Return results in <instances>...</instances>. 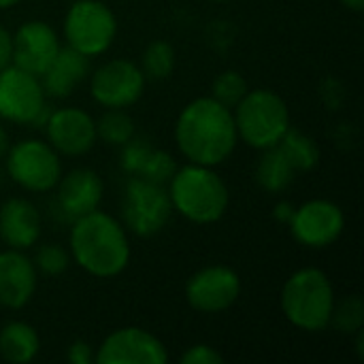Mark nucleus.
<instances>
[{
	"mask_svg": "<svg viewBox=\"0 0 364 364\" xmlns=\"http://www.w3.org/2000/svg\"><path fill=\"white\" fill-rule=\"evenodd\" d=\"M175 141L181 156L192 164L218 166L226 162L239 141L232 109L213 96L188 102L175 122Z\"/></svg>",
	"mask_w": 364,
	"mask_h": 364,
	"instance_id": "f257e3e1",
	"label": "nucleus"
},
{
	"mask_svg": "<svg viewBox=\"0 0 364 364\" xmlns=\"http://www.w3.org/2000/svg\"><path fill=\"white\" fill-rule=\"evenodd\" d=\"M68 245L75 262L100 279L119 275L130 262V241L124 224L98 209L73 220Z\"/></svg>",
	"mask_w": 364,
	"mask_h": 364,
	"instance_id": "f03ea898",
	"label": "nucleus"
},
{
	"mask_svg": "<svg viewBox=\"0 0 364 364\" xmlns=\"http://www.w3.org/2000/svg\"><path fill=\"white\" fill-rule=\"evenodd\" d=\"M173 209L194 224H213L228 211L230 194L224 179L205 164H186L168 181Z\"/></svg>",
	"mask_w": 364,
	"mask_h": 364,
	"instance_id": "7ed1b4c3",
	"label": "nucleus"
},
{
	"mask_svg": "<svg viewBox=\"0 0 364 364\" xmlns=\"http://www.w3.org/2000/svg\"><path fill=\"white\" fill-rule=\"evenodd\" d=\"M335 288L328 275L307 267L288 277L282 290V311L288 322L305 333H320L331 326Z\"/></svg>",
	"mask_w": 364,
	"mask_h": 364,
	"instance_id": "20e7f679",
	"label": "nucleus"
},
{
	"mask_svg": "<svg viewBox=\"0 0 364 364\" xmlns=\"http://www.w3.org/2000/svg\"><path fill=\"white\" fill-rule=\"evenodd\" d=\"M235 126L241 141L254 149L275 147L290 128L286 100L273 90H247L235 107Z\"/></svg>",
	"mask_w": 364,
	"mask_h": 364,
	"instance_id": "39448f33",
	"label": "nucleus"
},
{
	"mask_svg": "<svg viewBox=\"0 0 364 364\" xmlns=\"http://www.w3.org/2000/svg\"><path fill=\"white\" fill-rule=\"evenodd\" d=\"M117 34V19L102 0H75L64 15V38L68 47L87 58L105 53Z\"/></svg>",
	"mask_w": 364,
	"mask_h": 364,
	"instance_id": "423d86ee",
	"label": "nucleus"
},
{
	"mask_svg": "<svg viewBox=\"0 0 364 364\" xmlns=\"http://www.w3.org/2000/svg\"><path fill=\"white\" fill-rule=\"evenodd\" d=\"M171 213L173 205L168 198V190H164L162 183H154L141 175L130 177L122 203L124 228H128L136 237L147 239L164 230Z\"/></svg>",
	"mask_w": 364,
	"mask_h": 364,
	"instance_id": "0eeeda50",
	"label": "nucleus"
},
{
	"mask_svg": "<svg viewBox=\"0 0 364 364\" xmlns=\"http://www.w3.org/2000/svg\"><path fill=\"white\" fill-rule=\"evenodd\" d=\"M9 177L28 192H49L62 177L58 151L38 139H26L6 151Z\"/></svg>",
	"mask_w": 364,
	"mask_h": 364,
	"instance_id": "6e6552de",
	"label": "nucleus"
},
{
	"mask_svg": "<svg viewBox=\"0 0 364 364\" xmlns=\"http://www.w3.org/2000/svg\"><path fill=\"white\" fill-rule=\"evenodd\" d=\"M288 224L292 237L301 245L309 250H324L343 235L346 213L339 205L326 198H314L303 203L301 207H294Z\"/></svg>",
	"mask_w": 364,
	"mask_h": 364,
	"instance_id": "1a4fd4ad",
	"label": "nucleus"
},
{
	"mask_svg": "<svg viewBox=\"0 0 364 364\" xmlns=\"http://www.w3.org/2000/svg\"><path fill=\"white\" fill-rule=\"evenodd\" d=\"M239 294L241 279L237 271L224 264L205 267L186 284V301L200 314H222L237 303Z\"/></svg>",
	"mask_w": 364,
	"mask_h": 364,
	"instance_id": "9d476101",
	"label": "nucleus"
},
{
	"mask_svg": "<svg viewBox=\"0 0 364 364\" xmlns=\"http://www.w3.org/2000/svg\"><path fill=\"white\" fill-rule=\"evenodd\" d=\"M147 77L130 60H111L92 75V98L107 109H126L134 105L145 90Z\"/></svg>",
	"mask_w": 364,
	"mask_h": 364,
	"instance_id": "9b49d317",
	"label": "nucleus"
},
{
	"mask_svg": "<svg viewBox=\"0 0 364 364\" xmlns=\"http://www.w3.org/2000/svg\"><path fill=\"white\" fill-rule=\"evenodd\" d=\"M94 360L98 364H166L168 352L156 335L139 326H126L105 337Z\"/></svg>",
	"mask_w": 364,
	"mask_h": 364,
	"instance_id": "f8f14e48",
	"label": "nucleus"
},
{
	"mask_svg": "<svg viewBox=\"0 0 364 364\" xmlns=\"http://www.w3.org/2000/svg\"><path fill=\"white\" fill-rule=\"evenodd\" d=\"M45 105L41 79L9 64L0 70V117L15 124H30Z\"/></svg>",
	"mask_w": 364,
	"mask_h": 364,
	"instance_id": "ddd939ff",
	"label": "nucleus"
},
{
	"mask_svg": "<svg viewBox=\"0 0 364 364\" xmlns=\"http://www.w3.org/2000/svg\"><path fill=\"white\" fill-rule=\"evenodd\" d=\"M47 143L64 156H83L96 143V122L79 107H64L51 111L47 124Z\"/></svg>",
	"mask_w": 364,
	"mask_h": 364,
	"instance_id": "4468645a",
	"label": "nucleus"
},
{
	"mask_svg": "<svg viewBox=\"0 0 364 364\" xmlns=\"http://www.w3.org/2000/svg\"><path fill=\"white\" fill-rule=\"evenodd\" d=\"M60 51V41L55 30L38 19L26 21L13 34V64L26 73L41 79L55 53Z\"/></svg>",
	"mask_w": 364,
	"mask_h": 364,
	"instance_id": "2eb2a0df",
	"label": "nucleus"
},
{
	"mask_svg": "<svg viewBox=\"0 0 364 364\" xmlns=\"http://www.w3.org/2000/svg\"><path fill=\"white\" fill-rule=\"evenodd\" d=\"M36 290V267L21 250L0 252V305L21 309Z\"/></svg>",
	"mask_w": 364,
	"mask_h": 364,
	"instance_id": "dca6fc26",
	"label": "nucleus"
},
{
	"mask_svg": "<svg viewBox=\"0 0 364 364\" xmlns=\"http://www.w3.org/2000/svg\"><path fill=\"white\" fill-rule=\"evenodd\" d=\"M102 179L92 168H75L58 181V205L70 220L92 213L102 200Z\"/></svg>",
	"mask_w": 364,
	"mask_h": 364,
	"instance_id": "f3484780",
	"label": "nucleus"
},
{
	"mask_svg": "<svg viewBox=\"0 0 364 364\" xmlns=\"http://www.w3.org/2000/svg\"><path fill=\"white\" fill-rule=\"evenodd\" d=\"M0 239L11 250H28L41 239V213L26 198H9L0 207Z\"/></svg>",
	"mask_w": 364,
	"mask_h": 364,
	"instance_id": "a211bd4d",
	"label": "nucleus"
},
{
	"mask_svg": "<svg viewBox=\"0 0 364 364\" xmlns=\"http://www.w3.org/2000/svg\"><path fill=\"white\" fill-rule=\"evenodd\" d=\"M90 73V58L73 47H60L43 77V90L45 94L53 98H66L70 92L87 77Z\"/></svg>",
	"mask_w": 364,
	"mask_h": 364,
	"instance_id": "6ab92c4d",
	"label": "nucleus"
},
{
	"mask_svg": "<svg viewBox=\"0 0 364 364\" xmlns=\"http://www.w3.org/2000/svg\"><path fill=\"white\" fill-rule=\"evenodd\" d=\"M41 350L38 333L26 322H9L0 331V356L6 363H32Z\"/></svg>",
	"mask_w": 364,
	"mask_h": 364,
	"instance_id": "aec40b11",
	"label": "nucleus"
},
{
	"mask_svg": "<svg viewBox=\"0 0 364 364\" xmlns=\"http://www.w3.org/2000/svg\"><path fill=\"white\" fill-rule=\"evenodd\" d=\"M262 151L264 154L256 164V181L262 190L271 194H279L294 181L296 171L286 158V154L279 149V145L262 149Z\"/></svg>",
	"mask_w": 364,
	"mask_h": 364,
	"instance_id": "412c9836",
	"label": "nucleus"
},
{
	"mask_svg": "<svg viewBox=\"0 0 364 364\" xmlns=\"http://www.w3.org/2000/svg\"><path fill=\"white\" fill-rule=\"evenodd\" d=\"M277 145L286 154V158L290 160L294 171H311L320 162L318 143L309 134H305V132H301V130H296L292 126L286 130V134L282 136V141Z\"/></svg>",
	"mask_w": 364,
	"mask_h": 364,
	"instance_id": "4be33fe9",
	"label": "nucleus"
},
{
	"mask_svg": "<svg viewBox=\"0 0 364 364\" xmlns=\"http://www.w3.org/2000/svg\"><path fill=\"white\" fill-rule=\"evenodd\" d=\"M134 136V122L122 109H109L96 122V139H102L109 145L122 147Z\"/></svg>",
	"mask_w": 364,
	"mask_h": 364,
	"instance_id": "5701e85b",
	"label": "nucleus"
},
{
	"mask_svg": "<svg viewBox=\"0 0 364 364\" xmlns=\"http://www.w3.org/2000/svg\"><path fill=\"white\" fill-rule=\"evenodd\" d=\"M143 75L156 81L168 79L175 70V49L166 41H154L143 53Z\"/></svg>",
	"mask_w": 364,
	"mask_h": 364,
	"instance_id": "b1692460",
	"label": "nucleus"
},
{
	"mask_svg": "<svg viewBox=\"0 0 364 364\" xmlns=\"http://www.w3.org/2000/svg\"><path fill=\"white\" fill-rule=\"evenodd\" d=\"M331 324H335V328L343 335H354L356 331H360L364 324V305L360 296L352 294L343 299L339 305L335 303Z\"/></svg>",
	"mask_w": 364,
	"mask_h": 364,
	"instance_id": "393cba45",
	"label": "nucleus"
},
{
	"mask_svg": "<svg viewBox=\"0 0 364 364\" xmlns=\"http://www.w3.org/2000/svg\"><path fill=\"white\" fill-rule=\"evenodd\" d=\"M247 81L239 70H224L213 81V98L228 109H235L239 100L247 94Z\"/></svg>",
	"mask_w": 364,
	"mask_h": 364,
	"instance_id": "a878e982",
	"label": "nucleus"
},
{
	"mask_svg": "<svg viewBox=\"0 0 364 364\" xmlns=\"http://www.w3.org/2000/svg\"><path fill=\"white\" fill-rule=\"evenodd\" d=\"M177 171V162L168 151H149V156L145 158L143 166H141V177L154 181V183H168L171 177Z\"/></svg>",
	"mask_w": 364,
	"mask_h": 364,
	"instance_id": "bb28decb",
	"label": "nucleus"
},
{
	"mask_svg": "<svg viewBox=\"0 0 364 364\" xmlns=\"http://www.w3.org/2000/svg\"><path fill=\"white\" fill-rule=\"evenodd\" d=\"M68 264H70V256L66 254L64 247H60L55 243L38 247V252L34 256L36 271H41L45 275H60L68 269Z\"/></svg>",
	"mask_w": 364,
	"mask_h": 364,
	"instance_id": "cd10ccee",
	"label": "nucleus"
},
{
	"mask_svg": "<svg viewBox=\"0 0 364 364\" xmlns=\"http://www.w3.org/2000/svg\"><path fill=\"white\" fill-rule=\"evenodd\" d=\"M149 145L141 139H130L128 143L122 145V168L128 171L130 175H139L145 158L149 156Z\"/></svg>",
	"mask_w": 364,
	"mask_h": 364,
	"instance_id": "c85d7f7f",
	"label": "nucleus"
},
{
	"mask_svg": "<svg viewBox=\"0 0 364 364\" xmlns=\"http://www.w3.org/2000/svg\"><path fill=\"white\" fill-rule=\"evenodd\" d=\"M224 363V356L211 348V346H205V343H198V346H192L183 352L181 356V364H222Z\"/></svg>",
	"mask_w": 364,
	"mask_h": 364,
	"instance_id": "c756f323",
	"label": "nucleus"
},
{
	"mask_svg": "<svg viewBox=\"0 0 364 364\" xmlns=\"http://www.w3.org/2000/svg\"><path fill=\"white\" fill-rule=\"evenodd\" d=\"M66 358L68 363L73 364H90L94 360V354H92V346L85 343V341H75L68 346V352H66Z\"/></svg>",
	"mask_w": 364,
	"mask_h": 364,
	"instance_id": "7c9ffc66",
	"label": "nucleus"
},
{
	"mask_svg": "<svg viewBox=\"0 0 364 364\" xmlns=\"http://www.w3.org/2000/svg\"><path fill=\"white\" fill-rule=\"evenodd\" d=\"M13 64V34L0 26V70Z\"/></svg>",
	"mask_w": 364,
	"mask_h": 364,
	"instance_id": "2f4dec72",
	"label": "nucleus"
},
{
	"mask_svg": "<svg viewBox=\"0 0 364 364\" xmlns=\"http://www.w3.org/2000/svg\"><path fill=\"white\" fill-rule=\"evenodd\" d=\"M292 213H294V207H292L290 203H279V205L275 207V218H277L279 222H290Z\"/></svg>",
	"mask_w": 364,
	"mask_h": 364,
	"instance_id": "473e14b6",
	"label": "nucleus"
},
{
	"mask_svg": "<svg viewBox=\"0 0 364 364\" xmlns=\"http://www.w3.org/2000/svg\"><path fill=\"white\" fill-rule=\"evenodd\" d=\"M9 147H11V145H9V134H6V130H4V128L0 126V160H2L4 156H6Z\"/></svg>",
	"mask_w": 364,
	"mask_h": 364,
	"instance_id": "72a5a7b5",
	"label": "nucleus"
},
{
	"mask_svg": "<svg viewBox=\"0 0 364 364\" xmlns=\"http://www.w3.org/2000/svg\"><path fill=\"white\" fill-rule=\"evenodd\" d=\"M343 6H348L350 11H356V13H360L364 9V0H339Z\"/></svg>",
	"mask_w": 364,
	"mask_h": 364,
	"instance_id": "f704fd0d",
	"label": "nucleus"
},
{
	"mask_svg": "<svg viewBox=\"0 0 364 364\" xmlns=\"http://www.w3.org/2000/svg\"><path fill=\"white\" fill-rule=\"evenodd\" d=\"M354 335H356V352H358V358L363 360V358H364V350H363V346H364V331H363V328H360V331H356Z\"/></svg>",
	"mask_w": 364,
	"mask_h": 364,
	"instance_id": "c9c22d12",
	"label": "nucleus"
},
{
	"mask_svg": "<svg viewBox=\"0 0 364 364\" xmlns=\"http://www.w3.org/2000/svg\"><path fill=\"white\" fill-rule=\"evenodd\" d=\"M19 0H0V9H11V6H15Z\"/></svg>",
	"mask_w": 364,
	"mask_h": 364,
	"instance_id": "e433bc0d",
	"label": "nucleus"
},
{
	"mask_svg": "<svg viewBox=\"0 0 364 364\" xmlns=\"http://www.w3.org/2000/svg\"><path fill=\"white\" fill-rule=\"evenodd\" d=\"M213 2H226V0H213Z\"/></svg>",
	"mask_w": 364,
	"mask_h": 364,
	"instance_id": "4c0bfd02",
	"label": "nucleus"
}]
</instances>
